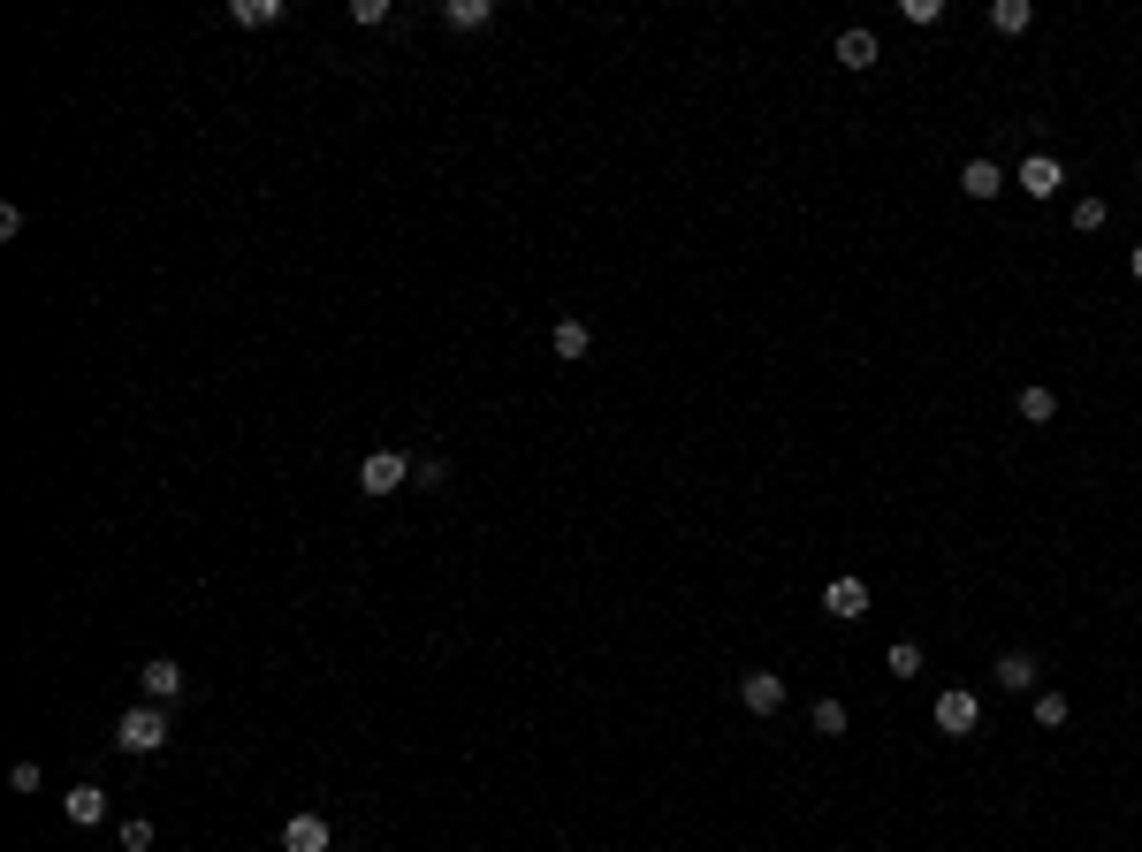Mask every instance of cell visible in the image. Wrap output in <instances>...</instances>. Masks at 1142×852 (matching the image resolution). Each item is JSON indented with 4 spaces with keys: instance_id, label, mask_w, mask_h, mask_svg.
I'll return each mask as SVG.
<instances>
[{
    "instance_id": "cell-21",
    "label": "cell",
    "mask_w": 1142,
    "mask_h": 852,
    "mask_svg": "<svg viewBox=\"0 0 1142 852\" xmlns=\"http://www.w3.org/2000/svg\"><path fill=\"white\" fill-rule=\"evenodd\" d=\"M123 852H153V822H145V814L123 822Z\"/></svg>"
},
{
    "instance_id": "cell-13",
    "label": "cell",
    "mask_w": 1142,
    "mask_h": 852,
    "mask_svg": "<svg viewBox=\"0 0 1142 852\" xmlns=\"http://www.w3.org/2000/svg\"><path fill=\"white\" fill-rule=\"evenodd\" d=\"M442 23H450V31H480V23H495V0H450Z\"/></svg>"
},
{
    "instance_id": "cell-12",
    "label": "cell",
    "mask_w": 1142,
    "mask_h": 852,
    "mask_svg": "<svg viewBox=\"0 0 1142 852\" xmlns=\"http://www.w3.org/2000/svg\"><path fill=\"white\" fill-rule=\"evenodd\" d=\"M838 69H876V31H838Z\"/></svg>"
},
{
    "instance_id": "cell-15",
    "label": "cell",
    "mask_w": 1142,
    "mask_h": 852,
    "mask_svg": "<svg viewBox=\"0 0 1142 852\" xmlns=\"http://www.w3.org/2000/svg\"><path fill=\"white\" fill-rule=\"evenodd\" d=\"M548 343H556V358H587V350H595V328H587V320H556Z\"/></svg>"
},
{
    "instance_id": "cell-3",
    "label": "cell",
    "mask_w": 1142,
    "mask_h": 852,
    "mask_svg": "<svg viewBox=\"0 0 1142 852\" xmlns=\"http://www.w3.org/2000/svg\"><path fill=\"white\" fill-rule=\"evenodd\" d=\"M930 716H937V730H952V738H967V730L983 723V701H975L967 685H952V693H937V708H930Z\"/></svg>"
},
{
    "instance_id": "cell-16",
    "label": "cell",
    "mask_w": 1142,
    "mask_h": 852,
    "mask_svg": "<svg viewBox=\"0 0 1142 852\" xmlns=\"http://www.w3.org/2000/svg\"><path fill=\"white\" fill-rule=\"evenodd\" d=\"M1013 411H1020V419H1028V427H1044V419H1051V411H1059V396H1051V389H1036V381H1028V389L1013 396Z\"/></svg>"
},
{
    "instance_id": "cell-19",
    "label": "cell",
    "mask_w": 1142,
    "mask_h": 852,
    "mask_svg": "<svg viewBox=\"0 0 1142 852\" xmlns=\"http://www.w3.org/2000/svg\"><path fill=\"white\" fill-rule=\"evenodd\" d=\"M1067 716H1075V708H1067V693H1036V723H1044V730H1059Z\"/></svg>"
},
{
    "instance_id": "cell-14",
    "label": "cell",
    "mask_w": 1142,
    "mask_h": 852,
    "mask_svg": "<svg viewBox=\"0 0 1142 852\" xmlns=\"http://www.w3.org/2000/svg\"><path fill=\"white\" fill-rule=\"evenodd\" d=\"M1028 23H1036V8H1028V0H991V31H1006V39H1020Z\"/></svg>"
},
{
    "instance_id": "cell-10",
    "label": "cell",
    "mask_w": 1142,
    "mask_h": 852,
    "mask_svg": "<svg viewBox=\"0 0 1142 852\" xmlns=\"http://www.w3.org/2000/svg\"><path fill=\"white\" fill-rule=\"evenodd\" d=\"M1059 183H1067V176H1059V160H1051V152H1036V160H1020V191H1028V198H1051V191H1059Z\"/></svg>"
},
{
    "instance_id": "cell-2",
    "label": "cell",
    "mask_w": 1142,
    "mask_h": 852,
    "mask_svg": "<svg viewBox=\"0 0 1142 852\" xmlns=\"http://www.w3.org/2000/svg\"><path fill=\"white\" fill-rule=\"evenodd\" d=\"M404 480H411V457H404V450H374V457L358 464V487H366V495H397Z\"/></svg>"
},
{
    "instance_id": "cell-6",
    "label": "cell",
    "mask_w": 1142,
    "mask_h": 852,
    "mask_svg": "<svg viewBox=\"0 0 1142 852\" xmlns=\"http://www.w3.org/2000/svg\"><path fill=\"white\" fill-rule=\"evenodd\" d=\"M740 701L754 708V716H777V708H785V677H777V670H746Z\"/></svg>"
},
{
    "instance_id": "cell-24",
    "label": "cell",
    "mask_w": 1142,
    "mask_h": 852,
    "mask_svg": "<svg viewBox=\"0 0 1142 852\" xmlns=\"http://www.w3.org/2000/svg\"><path fill=\"white\" fill-rule=\"evenodd\" d=\"M350 23H366V31L389 23V0H350Z\"/></svg>"
},
{
    "instance_id": "cell-17",
    "label": "cell",
    "mask_w": 1142,
    "mask_h": 852,
    "mask_svg": "<svg viewBox=\"0 0 1142 852\" xmlns=\"http://www.w3.org/2000/svg\"><path fill=\"white\" fill-rule=\"evenodd\" d=\"M229 23H244V31H260V23H282V0H237V8H229Z\"/></svg>"
},
{
    "instance_id": "cell-11",
    "label": "cell",
    "mask_w": 1142,
    "mask_h": 852,
    "mask_svg": "<svg viewBox=\"0 0 1142 852\" xmlns=\"http://www.w3.org/2000/svg\"><path fill=\"white\" fill-rule=\"evenodd\" d=\"M960 191H967V198H998V191H1006V168H998V160H967V168H960Z\"/></svg>"
},
{
    "instance_id": "cell-7",
    "label": "cell",
    "mask_w": 1142,
    "mask_h": 852,
    "mask_svg": "<svg viewBox=\"0 0 1142 852\" xmlns=\"http://www.w3.org/2000/svg\"><path fill=\"white\" fill-rule=\"evenodd\" d=\"M137 685H145V701H160V708H168V701L184 693V662L153 655V662H145V670H137Z\"/></svg>"
},
{
    "instance_id": "cell-9",
    "label": "cell",
    "mask_w": 1142,
    "mask_h": 852,
    "mask_svg": "<svg viewBox=\"0 0 1142 852\" xmlns=\"http://www.w3.org/2000/svg\"><path fill=\"white\" fill-rule=\"evenodd\" d=\"M991 685H998V693H1028V685H1036V655H1020V648L998 655L991 662Z\"/></svg>"
},
{
    "instance_id": "cell-1",
    "label": "cell",
    "mask_w": 1142,
    "mask_h": 852,
    "mask_svg": "<svg viewBox=\"0 0 1142 852\" xmlns=\"http://www.w3.org/2000/svg\"><path fill=\"white\" fill-rule=\"evenodd\" d=\"M115 746H123V754H160V746H168V708H160V701L123 708V716H115Z\"/></svg>"
},
{
    "instance_id": "cell-23",
    "label": "cell",
    "mask_w": 1142,
    "mask_h": 852,
    "mask_svg": "<svg viewBox=\"0 0 1142 852\" xmlns=\"http://www.w3.org/2000/svg\"><path fill=\"white\" fill-rule=\"evenodd\" d=\"M442 480H450V464H442V457H419V464H411V487H442Z\"/></svg>"
},
{
    "instance_id": "cell-18",
    "label": "cell",
    "mask_w": 1142,
    "mask_h": 852,
    "mask_svg": "<svg viewBox=\"0 0 1142 852\" xmlns=\"http://www.w3.org/2000/svg\"><path fill=\"white\" fill-rule=\"evenodd\" d=\"M883 670H899V677H914V670H922V640H891V655H883Z\"/></svg>"
},
{
    "instance_id": "cell-25",
    "label": "cell",
    "mask_w": 1142,
    "mask_h": 852,
    "mask_svg": "<svg viewBox=\"0 0 1142 852\" xmlns=\"http://www.w3.org/2000/svg\"><path fill=\"white\" fill-rule=\"evenodd\" d=\"M8 791H39V761H15V769H8Z\"/></svg>"
},
{
    "instance_id": "cell-26",
    "label": "cell",
    "mask_w": 1142,
    "mask_h": 852,
    "mask_svg": "<svg viewBox=\"0 0 1142 852\" xmlns=\"http://www.w3.org/2000/svg\"><path fill=\"white\" fill-rule=\"evenodd\" d=\"M1128 274H1135V282H1142V244H1135V252H1128Z\"/></svg>"
},
{
    "instance_id": "cell-4",
    "label": "cell",
    "mask_w": 1142,
    "mask_h": 852,
    "mask_svg": "<svg viewBox=\"0 0 1142 852\" xmlns=\"http://www.w3.org/2000/svg\"><path fill=\"white\" fill-rule=\"evenodd\" d=\"M823 609H830L838 624H861V617H869V587H861L853 571H838V579L823 587Z\"/></svg>"
},
{
    "instance_id": "cell-22",
    "label": "cell",
    "mask_w": 1142,
    "mask_h": 852,
    "mask_svg": "<svg viewBox=\"0 0 1142 852\" xmlns=\"http://www.w3.org/2000/svg\"><path fill=\"white\" fill-rule=\"evenodd\" d=\"M1104 213H1112L1104 198H1081V206H1075V229H1081V236H1089V229H1104Z\"/></svg>"
},
{
    "instance_id": "cell-20",
    "label": "cell",
    "mask_w": 1142,
    "mask_h": 852,
    "mask_svg": "<svg viewBox=\"0 0 1142 852\" xmlns=\"http://www.w3.org/2000/svg\"><path fill=\"white\" fill-rule=\"evenodd\" d=\"M815 730L838 738V730H846V701H815Z\"/></svg>"
},
{
    "instance_id": "cell-5",
    "label": "cell",
    "mask_w": 1142,
    "mask_h": 852,
    "mask_svg": "<svg viewBox=\"0 0 1142 852\" xmlns=\"http://www.w3.org/2000/svg\"><path fill=\"white\" fill-rule=\"evenodd\" d=\"M282 852H336V838H328V814H290L282 822Z\"/></svg>"
},
{
    "instance_id": "cell-8",
    "label": "cell",
    "mask_w": 1142,
    "mask_h": 852,
    "mask_svg": "<svg viewBox=\"0 0 1142 852\" xmlns=\"http://www.w3.org/2000/svg\"><path fill=\"white\" fill-rule=\"evenodd\" d=\"M62 807H69V822H76V830H99V822H107V791H99V785H69Z\"/></svg>"
}]
</instances>
